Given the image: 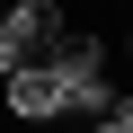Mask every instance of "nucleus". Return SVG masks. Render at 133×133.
Here are the masks:
<instances>
[{"label":"nucleus","instance_id":"nucleus-1","mask_svg":"<svg viewBox=\"0 0 133 133\" xmlns=\"http://www.w3.org/2000/svg\"><path fill=\"white\" fill-rule=\"evenodd\" d=\"M0 98H9L18 124H53V115H71V107H62V71H53V62H18V71L0 80Z\"/></svg>","mask_w":133,"mask_h":133},{"label":"nucleus","instance_id":"nucleus-2","mask_svg":"<svg viewBox=\"0 0 133 133\" xmlns=\"http://www.w3.org/2000/svg\"><path fill=\"white\" fill-rule=\"evenodd\" d=\"M0 27H9L18 62H44V53H53V36L71 27V18H62V0H9V9H0Z\"/></svg>","mask_w":133,"mask_h":133},{"label":"nucleus","instance_id":"nucleus-3","mask_svg":"<svg viewBox=\"0 0 133 133\" xmlns=\"http://www.w3.org/2000/svg\"><path fill=\"white\" fill-rule=\"evenodd\" d=\"M124 71H133V27H124Z\"/></svg>","mask_w":133,"mask_h":133}]
</instances>
